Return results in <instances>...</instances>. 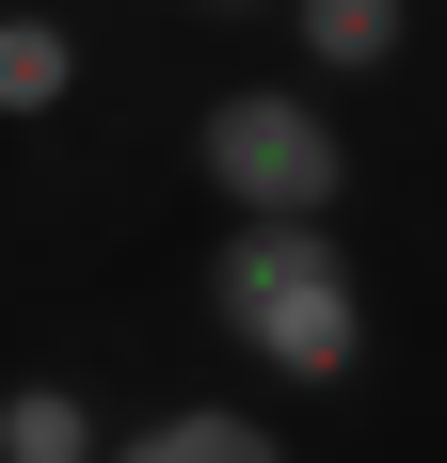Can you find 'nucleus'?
Returning a JSON list of instances; mask_svg holds the SVG:
<instances>
[{
    "label": "nucleus",
    "instance_id": "nucleus-5",
    "mask_svg": "<svg viewBox=\"0 0 447 463\" xmlns=\"http://www.w3.org/2000/svg\"><path fill=\"white\" fill-rule=\"evenodd\" d=\"M81 96V33L64 16H0V128H48Z\"/></svg>",
    "mask_w": 447,
    "mask_h": 463
},
{
    "label": "nucleus",
    "instance_id": "nucleus-2",
    "mask_svg": "<svg viewBox=\"0 0 447 463\" xmlns=\"http://www.w3.org/2000/svg\"><path fill=\"white\" fill-rule=\"evenodd\" d=\"M192 176L224 208H352V128L336 80H224L192 112Z\"/></svg>",
    "mask_w": 447,
    "mask_h": 463
},
{
    "label": "nucleus",
    "instance_id": "nucleus-3",
    "mask_svg": "<svg viewBox=\"0 0 447 463\" xmlns=\"http://www.w3.org/2000/svg\"><path fill=\"white\" fill-rule=\"evenodd\" d=\"M271 33L304 48V80H384L415 48V0H271Z\"/></svg>",
    "mask_w": 447,
    "mask_h": 463
},
{
    "label": "nucleus",
    "instance_id": "nucleus-1",
    "mask_svg": "<svg viewBox=\"0 0 447 463\" xmlns=\"http://www.w3.org/2000/svg\"><path fill=\"white\" fill-rule=\"evenodd\" d=\"M208 335L240 352V368L271 383H352L367 368V272L352 240H336V208H224L208 240Z\"/></svg>",
    "mask_w": 447,
    "mask_h": 463
},
{
    "label": "nucleus",
    "instance_id": "nucleus-7",
    "mask_svg": "<svg viewBox=\"0 0 447 463\" xmlns=\"http://www.w3.org/2000/svg\"><path fill=\"white\" fill-rule=\"evenodd\" d=\"M192 16H256V0H192Z\"/></svg>",
    "mask_w": 447,
    "mask_h": 463
},
{
    "label": "nucleus",
    "instance_id": "nucleus-6",
    "mask_svg": "<svg viewBox=\"0 0 447 463\" xmlns=\"http://www.w3.org/2000/svg\"><path fill=\"white\" fill-rule=\"evenodd\" d=\"M112 431H96L81 383H0V463H96Z\"/></svg>",
    "mask_w": 447,
    "mask_h": 463
},
{
    "label": "nucleus",
    "instance_id": "nucleus-4",
    "mask_svg": "<svg viewBox=\"0 0 447 463\" xmlns=\"http://www.w3.org/2000/svg\"><path fill=\"white\" fill-rule=\"evenodd\" d=\"M112 448H128V463H271L288 431H271V416H240V400H160V416H144V431H112Z\"/></svg>",
    "mask_w": 447,
    "mask_h": 463
}]
</instances>
